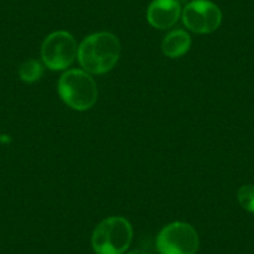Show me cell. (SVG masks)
<instances>
[{
  "label": "cell",
  "instance_id": "obj_1",
  "mask_svg": "<svg viewBox=\"0 0 254 254\" xmlns=\"http://www.w3.org/2000/svg\"><path fill=\"white\" fill-rule=\"evenodd\" d=\"M121 44L116 35L100 31L82 40L77 50V60L82 70L90 75H102L111 71L119 63Z\"/></svg>",
  "mask_w": 254,
  "mask_h": 254
},
{
  "label": "cell",
  "instance_id": "obj_2",
  "mask_svg": "<svg viewBox=\"0 0 254 254\" xmlns=\"http://www.w3.org/2000/svg\"><path fill=\"white\" fill-rule=\"evenodd\" d=\"M58 92L65 104L76 111L90 110L97 101V85L94 77L81 69L64 72L58 82Z\"/></svg>",
  "mask_w": 254,
  "mask_h": 254
},
{
  "label": "cell",
  "instance_id": "obj_3",
  "mask_svg": "<svg viewBox=\"0 0 254 254\" xmlns=\"http://www.w3.org/2000/svg\"><path fill=\"white\" fill-rule=\"evenodd\" d=\"M132 226L124 217H109L92 232L91 244L96 254H124L132 242Z\"/></svg>",
  "mask_w": 254,
  "mask_h": 254
},
{
  "label": "cell",
  "instance_id": "obj_4",
  "mask_svg": "<svg viewBox=\"0 0 254 254\" xmlns=\"http://www.w3.org/2000/svg\"><path fill=\"white\" fill-rule=\"evenodd\" d=\"M76 40L70 33L59 30L51 33L41 46V59L46 67L54 71H61L71 66L77 58Z\"/></svg>",
  "mask_w": 254,
  "mask_h": 254
},
{
  "label": "cell",
  "instance_id": "obj_5",
  "mask_svg": "<svg viewBox=\"0 0 254 254\" xmlns=\"http://www.w3.org/2000/svg\"><path fill=\"white\" fill-rule=\"evenodd\" d=\"M156 247L160 254H196L199 247L198 233L190 224L173 222L161 229Z\"/></svg>",
  "mask_w": 254,
  "mask_h": 254
},
{
  "label": "cell",
  "instance_id": "obj_6",
  "mask_svg": "<svg viewBox=\"0 0 254 254\" xmlns=\"http://www.w3.org/2000/svg\"><path fill=\"white\" fill-rule=\"evenodd\" d=\"M182 20L188 30L211 34L222 23V11L211 0H192L182 11Z\"/></svg>",
  "mask_w": 254,
  "mask_h": 254
},
{
  "label": "cell",
  "instance_id": "obj_7",
  "mask_svg": "<svg viewBox=\"0 0 254 254\" xmlns=\"http://www.w3.org/2000/svg\"><path fill=\"white\" fill-rule=\"evenodd\" d=\"M181 5L178 0H153L147 9V21L160 30L172 28L180 19Z\"/></svg>",
  "mask_w": 254,
  "mask_h": 254
},
{
  "label": "cell",
  "instance_id": "obj_8",
  "mask_svg": "<svg viewBox=\"0 0 254 254\" xmlns=\"http://www.w3.org/2000/svg\"><path fill=\"white\" fill-rule=\"evenodd\" d=\"M190 36L185 30H173L166 35L162 41L163 55L170 59H177L188 53L190 48Z\"/></svg>",
  "mask_w": 254,
  "mask_h": 254
},
{
  "label": "cell",
  "instance_id": "obj_9",
  "mask_svg": "<svg viewBox=\"0 0 254 254\" xmlns=\"http://www.w3.org/2000/svg\"><path fill=\"white\" fill-rule=\"evenodd\" d=\"M43 74V64L38 60H34V59L25 61L19 67V77H20L21 81L26 82V84H33V82L40 80Z\"/></svg>",
  "mask_w": 254,
  "mask_h": 254
},
{
  "label": "cell",
  "instance_id": "obj_10",
  "mask_svg": "<svg viewBox=\"0 0 254 254\" xmlns=\"http://www.w3.org/2000/svg\"><path fill=\"white\" fill-rule=\"evenodd\" d=\"M237 198H238V202L242 206V208L251 212V213H254V186L253 185L242 186V187L238 190Z\"/></svg>",
  "mask_w": 254,
  "mask_h": 254
},
{
  "label": "cell",
  "instance_id": "obj_11",
  "mask_svg": "<svg viewBox=\"0 0 254 254\" xmlns=\"http://www.w3.org/2000/svg\"><path fill=\"white\" fill-rule=\"evenodd\" d=\"M127 254H150V253H147V252H145V251H141V249H136V251L128 252Z\"/></svg>",
  "mask_w": 254,
  "mask_h": 254
}]
</instances>
